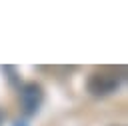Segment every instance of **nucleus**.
I'll return each instance as SVG.
<instances>
[{"mask_svg": "<svg viewBox=\"0 0 128 126\" xmlns=\"http://www.w3.org/2000/svg\"><path fill=\"white\" fill-rule=\"evenodd\" d=\"M124 78H126V70L122 66H106V68L94 70L88 76L86 90L94 98H106L120 90Z\"/></svg>", "mask_w": 128, "mask_h": 126, "instance_id": "f257e3e1", "label": "nucleus"}, {"mask_svg": "<svg viewBox=\"0 0 128 126\" xmlns=\"http://www.w3.org/2000/svg\"><path fill=\"white\" fill-rule=\"evenodd\" d=\"M18 98H20L22 112L26 116H34L44 102V88L38 82H24L18 88Z\"/></svg>", "mask_w": 128, "mask_h": 126, "instance_id": "f03ea898", "label": "nucleus"}, {"mask_svg": "<svg viewBox=\"0 0 128 126\" xmlns=\"http://www.w3.org/2000/svg\"><path fill=\"white\" fill-rule=\"evenodd\" d=\"M14 126H28V124H26V122H24V120H18V122H16V124H14Z\"/></svg>", "mask_w": 128, "mask_h": 126, "instance_id": "7ed1b4c3", "label": "nucleus"}, {"mask_svg": "<svg viewBox=\"0 0 128 126\" xmlns=\"http://www.w3.org/2000/svg\"><path fill=\"white\" fill-rule=\"evenodd\" d=\"M2 122H4V112L0 110V126H2Z\"/></svg>", "mask_w": 128, "mask_h": 126, "instance_id": "20e7f679", "label": "nucleus"}]
</instances>
